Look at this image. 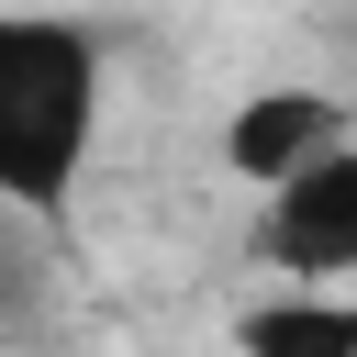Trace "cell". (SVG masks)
Here are the masks:
<instances>
[{"label":"cell","mask_w":357,"mask_h":357,"mask_svg":"<svg viewBox=\"0 0 357 357\" xmlns=\"http://www.w3.org/2000/svg\"><path fill=\"white\" fill-rule=\"evenodd\" d=\"M100 145V45L67 11L0 0V212L56 223Z\"/></svg>","instance_id":"obj_1"},{"label":"cell","mask_w":357,"mask_h":357,"mask_svg":"<svg viewBox=\"0 0 357 357\" xmlns=\"http://www.w3.org/2000/svg\"><path fill=\"white\" fill-rule=\"evenodd\" d=\"M257 257L290 290H357V134L257 201Z\"/></svg>","instance_id":"obj_2"},{"label":"cell","mask_w":357,"mask_h":357,"mask_svg":"<svg viewBox=\"0 0 357 357\" xmlns=\"http://www.w3.org/2000/svg\"><path fill=\"white\" fill-rule=\"evenodd\" d=\"M234 357H357V290H268L234 324Z\"/></svg>","instance_id":"obj_4"},{"label":"cell","mask_w":357,"mask_h":357,"mask_svg":"<svg viewBox=\"0 0 357 357\" xmlns=\"http://www.w3.org/2000/svg\"><path fill=\"white\" fill-rule=\"evenodd\" d=\"M357 123H346V100L335 89H257V100H234L223 112V167L268 201L279 178H301L312 156H335Z\"/></svg>","instance_id":"obj_3"}]
</instances>
